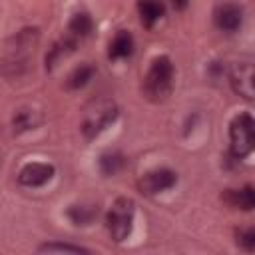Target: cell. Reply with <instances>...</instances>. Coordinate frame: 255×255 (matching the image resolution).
<instances>
[{"instance_id": "e0dca14e", "label": "cell", "mask_w": 255, "mask_h": 255, "mask_svg": "<svg viewBox=\"0 0 255 255\" xmlns=\"http://www.w3.org/2000/svg\"><path fill=\"white\" fill-rule=\"evenodd\" d=\"M12 124H14V131H24V129L34 128V126H36V120H34V114H32V112L20 110V112L14 116Z\"/></svg>"}, {"instance_id": "6da1fadb", "label": "cell", "mask_w": 255, "mask_h": 255, "mask_svg": "<svg viewBox=\"0 0 255 255\" xmlns=\"http://www.w3.org/2000/svg\"><path fill=\"white\" fill-rule=\"evenodd\" d=\"M118 118V106L110 98H96L92 100L84 112H82V122L80 129L86 139L98 137L106 128H110Z\"/></svg>"}, {"instance_id": "ffe728a7", "label": "cell", "mask_w": 255, "mask_h": 255, "mask_svg": "<svg viewBox=\"0 0 255 255\" xmlns=\"http://www.w3.org/2000/svg\"><path fill=\"white\" fill-rule=\"evenodd\" d=\"M173 2V6L177 8V10H183L187 4H189V0H171Z\"/></svg>"}, {"instance_id": "30bf717a", "label": "cell", "mask_w": 255, "mask_h": 255, "mask_svg": "<svg viewBox=\"0 0 255 255\" xmlns=\"http://www.w3.org/2000/svg\"><path fill=\"white\" fill-rule=\"evenodd\" d=\"M225 201L231 207H237L241 211H251L255 207V191L251 185H245L241 189H227Z\"/></svg>"}, {"instance_id": "7c38bea8", "label": "cell", "mask_w": 255, "mask_h": 255, "mask_svg": "<svg viewBox=\"0 0 255 255\" xmlns=\"http://www.w3.org/2000/svg\"><path fill=\"white\" fill-rule=\"evenodd\" d=\"M133 52V38L129 32L126 30H120L114 40L110 42V58L112 60H122V58H128L129 54Z\"/></svg>"}, {"instance_id": "9c48e42d", "label": "cell", "mask_w": 255, "mask_h": 255, "mask_svg": "<svg viewBox=\"0 0 255 255\" xmlns=\"http://www.w3.org/2000/svg\"><path fill=\"white\" fill-rule=\"evenodd\" d=\"M215 24L221 32H227V34H233L241 28L243 24V10L233 4V2H227V4H221L215 12Z\"/></svg>"}, {"instance_id": "5b68a950", "label": "cell", "mask_w": 255, "mask_h": 255, "mask_svg": "<svg viewBox=\"0 0 255 255\" xmlns=\"http://www.w3.org/2000/svg\"><path fill=\"white\" fill-rule=\"evenodd\" d=\"M229 137H231V153L237 159L247 157L253 151L255 143V122L249 114H239L229 124Z\"/></svg>"}, {"instance_id": "7a4b0ae2", "label": "cell", "mask_w": 255, "mask_h": 255, "mask_svg": "<svg viewBox=\"0 0 255 255\" xmlns=\"http://www.w3.org/2000/svg\"><path fill=\"white\" fill-rule=\"evenodd\" d=\"M36 44H38V30L36 28L20 30L12 38V44H8L6 60H4V74L16 76V78L22 76L28 70V62H30V56L34 54Z\"/></svg>"}, {"instance_id": "ac0fdd59", "label": "cell", "mask_w": 255, "mask_h": 255, "mask_svg": "<svg viewBox=\"0 0 255 255\" xmlns=\"http://www.w3.org/2000/svg\"><path fill=\"white\" fill-rule=\"evenodd\" d=\"M40 251H46V253H54V251H64V253H88V249L84 247H78V245H70V243H46L40 247Z\"/></svg>"}, {"instance_id": "ba28073f", "label": "cell", "mask_w": 255, "mask_h": 255, "mask_svg": "<svg viewBox=\"0 0 255 255\" xmlns=\"http://www.w3.org/2000/svg\"><path fill=\"white\" fill-rule=\"evenodd\" d=\"M54 165L52 163H44V161H32L26 163L20 173H18V181L26 187H40L44 183H48L54 177Z\"/></svg>"}, {"instance_id": "d6986e66", "label": "cell", "mask_w": 255, "mask_h": 255, "mask_svg": "<svg viewBox=\"0 0 255 255\" xmlns=\"http://www.w3.org/2000/svg\"><path fill=\"white\" fill-rule=\"evenodd\" d=\"M237 243L245 249V251H253L255 249V231L253 229H245L237 233Z\"/></svg>"}, {"instance_id": "8fae6325", "label": "cell", "mask_w": 255, "mask_h": 255, "mask_svg": "<svg viewBox=\"0 0 255 255\" xmlns=\"http://www.w3.org/2000/svg\"><path fill=\"white\" fill-rule=\"evenodd\" d=\"M163 4L161 0H139L137 2V12H139V20L145 28H151L161 16H163Z\"/></svg>"}, {"instance_id": "9a60e30c", "label": "cell", "mask_w": 255, "mask_h": 255, "mask_svg": "<svg viewBox=\"0 0 255 255\" xmlns=\"http://www.w3.org/2000/svg\"><path fill=\"white\" fill-rule=\"evenodd\" d=\"M68 215L76 225H90L98 217V207H94V205H72L68 209Z\"/></svg>"}, {"instance_id": "52a82bcc", "label": "cell", "mask_w": 255, "mask_h": 255, "mask_svg": "<svg viewBox=\"0 0 255 255\" xmlns=\"http://www.w3.org/2000/svg\"><path fill=\"white\" fill-rule=\"evenodd\" d=\"M229 82H231L233 90H235L239 96H243L245 100H253V96H255L253 64H251L249 60L233 64V68L229 70Z\"/></svg>"}, {"instance_id": "3957f363", "label": "cell", "mask_w": 255, "mask_h": 255, "mask_svg": "<svg viewBox=\"0 0 255 255\" xmlns=\"http://www.w3.org/2000/svg\"><path fill=\"white\" fill-rule=\"evenodd\" d=\"M173 90V64L167 56L151 60L149 70L143 78V94L149 102H163Z\"/></svg>"}, {"instance_id": "277c9868", "label": "cell", "mask_w": 255, "mask_h": 255, "mask_svg": "<svg viewBox=\"0 0 255 255\" xmlns=\"http://www.w3.org/2000/svg\"><path fill=\"white\" fill-rule=\"evenodd\" d=\"M133 213H135V203L129 197H118L112 207L108 209L106 215V227L110 237L116 243H122L124 239H128V235L131 233V223H133Z\"/></svg>"}, {"instance_id": "2e32d148", "label": "cell", "mask_w": 255, "mask_h": 255, "mask_svg": "<svg viewBox=\"0 0 255 255\" xmlns=\"http://www.w3.org/2000/svg\"><path fill=\"white\" fill-rule=\"evenodd\" d=\"M124 163H126L124 161V155L118 153V151H108V153H104L100 157V167H102V171L106 175H116L124 167Z\"/></svg>"}, {"instance_id": "5bb4252c", "label": "cell", "mask_w": 255, "mask_h": 255, "mask_svg": "<svg viewBox=\"0 0 255 255\" xmlns=\"http://www.w3.org/2000/svg\"><path fill=\"white\" fill-rule=\"evenodd\" d=\"M94 74H96L94 66H90V64L78 66V68L68 76V88H70V90H80V88L88 86L90 80L94 78Z\"/></svg>"}, {"instance_id": "4fadbf2b", "label": "cell", "mask_w": 255, "mask_h": 255, "mask_svg": "<svg viewBox=\"0 0 255 255\" xmlns=\"http://www.w3.org/2000/svg\"><path fill=\"white\" fill-rule=\"evenodd\" d=\"M92 28H94L92 18L86 12H78V14L72 16V20L68 24V34L74 36L76 40H82V38H86L92 32Z\"/></svg>"}, {"instance_id": "8992f818", "label": "cell", "mask_w": 255, "mask_h": 255, "mask_svg": "<svg viewBox=\"0 0 255 255\" xmlns=\"http://www.w3.org/2000/svg\"><path fill=\"white\" fill-rule=\"evenodd\" d=\"M175 183H177V173L167 167H159V169H151L145 175H141V179L137 181V187L145 195H155V193L171 189Z\"/></svg>"}]
</instances>
